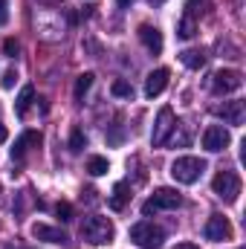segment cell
<instances>
[{
	"mask_svg": "<svg viewBox=\"0 0 246 249\" xmlns=\"http://www.w3.org/2000/svg\"><path fill=\"white\" fill-rule=\"evenodd\" d=\"M81 238H84L87 244H93V247H105V244H110V241L116 238V226H113L107 217L93 214V217L84 220V226H81Z\"/></svg>",
	"mask_w": 246,
	"mask_h": 249,
	"instance_id": "6da1fadb",
	"label": "cell"
},
{
	"mask_svg": "<svg viewBox=\"0 0 246 249\" xmlns=\"http://www.w3.org/2000/svg\"><path fill=\"white\" fill-rule=\"evenodd\" d=\"M206 168H209V165H206V160H200V157H177V160L171 162V177H174L177 183H183V186H194V183L203 177Z\"/></svg>",
	"mask_w": 246,
	"mask_h": 249,
	"instance_id": "7a4b0ae2",
	"label": "cell"
},
{
	"mask_svg": "<svg viewBox=\"0 0 246 249\" xmlns=\"http://www.w3.org/2000/svg\"><path fill=\"white\" fill-rule=\"evenodd\" d=\"M130 241L139 249H159L165 244V232L159 226H154L151 220H142V223L130 226Z\"/></svg>",
	"mask_w": 246,
	"mask_h": 249,
	"instance_id": "3957f363",
	"label": "cell"
},
{
	"mask_svg": "<svg viewBox=\"0 0 246 249\" xmlns=\"http://www.w3.org/2000/svg\"><path fill=\"white\" fill-rule=\"evenodd\" d=\"M180 203H183L180 191H174V188H157L154 197H148V200L142 203V214L151 217V214H157V212H171V209H177Z\"/></svg>",
	"mask_w": 246,
	"mask_h": 249,
	"instance_id": "277c9868",
	"label": "cell"
},
{
	"mask_svg": "<svg viewBox=\"0 0 246 249\" xmlns=\"http://www.w3.org/2000/svg\"><path fill=\"white\" fill-rule=\"evenodd\" d=\"M211 191H214L220 200L235 203L238 194H241V177H238L235 171H217L214 180H211Z\"/></svg>",
	"mask_w": 246,
	"mask_h": 249,
	"instance_id": "5b68a950",
	"label": "cell"
},
{
	"mask_svg": "<svg viewBox=\"0 0 246 249\" xmlns=\"http://www.w3.org/2000/svg\"><path fill=\"white\" fill-rule=\"evenodd\" d=\"M174 127H177L174 110H171V107H162V110H159V116H157V122H154V133H151V142H154V148L165 145V142L171 139V130H174Z\"/></svg>",
	"mask_w": 246,
	"mask_h": 249,
	"instance_id": "8992f818",
	"label": "cell"
},
{
	"mask_svg": "<svg viewBox=\"0 0 246 249\" xmlns=\"http://www.w3.org/2000/svg\"><path fill=\"white\" fill-rule=\"evenodd\" d=\"M244 87V75L238 72V70H217L214 75H211V90L214 93H235V90H241Z\"/></svg>",
	"mask_w": 246,
	"mask_h": 249,
	"instance_id": "52a82bcc",
	"label": "cell"
},
{
	"mask_svg": "<svg viewBox=\"0 0 246 249\" xmlns=\"http://www.w3.org/2000/svg\"><path fill=\"white\" fill-rule=\"evenodd\" d=\"M203 235H206V241H214V244L232 241V223H229V217H223V214H211L209 223H206V229H203Z\"/></svg>",
	"mask_w": 246,
	"mask_h": 249,
	"instance_id": "ba28073f",
	"label": "cell"
},
{
	"mask_svg": "<svg viewBox=\"0 0 246 249\" xmlns=\"http://www.w3.org/2000/svg\"><path fill=\"white\" fill-rule=\"evenodd\" d=\"M229 142H232V136H229V130H226L223 124H211V127H206V133H203V148L211 151V154L229 148Z\"/></svg>",
	"mask_w": 246,
	"mask_h": 249,
	"instance_id": "9c48e42d",
	"label": "cell"
},
{
	"mask_svg": "<svg viewBox=\"0 0 246 249\" xmlns=\"http://www.w3.org/2000/svg\"><path fill=\"white\" fill-rule=\"evenodd\" d=\"M214 116H220L226 124L241 127L244 124V116H246V107H244V102H223L220 107H214Z\"/></svg>",
	"mask_w": 246,
	"mask_h": 249,
	"instance_id": "30bf717a",
	"label": "cell"
},
{
	"mask_svg": "<svg viewBox=\"0 0 246 249\" xmlns=\"http://www.w3.org/2000/svg\"><path fill=\"white\" fill-rule=\"evenodd\" d=\"M38 145H41V133H38V130H26V133L18 136V142H15V148H12V157L20 162V160H26V154H29L32 148H38Z\"/></svg>",
	"mask_w": 246,
	"mask_h": 249,
	"instance_id": "8fae6325",
	"label": "cell"
},
{
	"mask_svg": "<svg viewBox=\"0 0 246 249\" xmlns=\"http://www.w3.org/2000/svg\"><path fill=\"white\" fill-rule=\"evenodd\" d=\"M139 41L145 44V50H148V53H154V55H159V53H162V32H159L157 26L142 23V26H139Z\"/></svg>",
	"mask_w": 246,
	"mask_h": 249,
	"instance_id": "7c38bea8",
	"label": "cell"
},
{
	"mask_svg": "<svg viewBox=\"0 0 246 249\" xmlns=\"http://www.w3.org/2000/svg\"><path fill=\"white\" fill-rule=\"evenodd\" d=\"M168 70L165 67H159V70H154V72H148V78H145V96L148 99H154V96H159L165 87H168Z\"/></svg>",
	"mask_w": 246,
	"mask_h": 249,
	"instance_id": "4fadbf2b",
	"label": "cell"
},
{
	"mask_svg": "<svg viewBox=\"0 0 246 249\" xmlns=\"http://www.w3.org/2000/svg\"><path fill=\"white\" fill-rule=\"evenodd\" d=\"M32 238H38V241H47V244H61V247L70 241L61 229H55V226H47V223H35V226H32Z\"/></svg>",
	"mask_w": 246,
	"mask_h": 249,
	"instance_id": "5bb4252c",
	"label": "cell"
},
{
	"mask_svg": "<svg viewBox=\"0 0 246 249\" xmlns=\"http://www.w3.org/2000/svg\"><path fill=\"white\" fill-rule=\"evenodd\" d=\"M209 9H211V0H185V18H203V15H209Z\"/></svg>",
	"mask_w": 246,
	"mask_h": 249,
	"instance_id": "9a60e30c",
	"label": "cell"
},
{
	"mask_svg": "<svg viewBox=\"0 0 246 249\" xmlns=\"http://www.w3.org/2000/svg\"><path fill=\"white\" fill-rule=\"evenodd\" d=\"M32 99H35V87H23L20 90V96H18V102H15V110H18V116H26V110H29V105H32Z\"/></svg>",
	"mask_w": 246,
	"mask_h": 249,
	"instance_id": "2e32d148",
	"label": "cell"
},
{
	"mask_svg": "<svg viewBox=\"0 0 246 249\" xmlns=\"http://www.w3.org/2000/svg\"><path fill=\"white\" fill-rule=\"evenodd\" d=\"M127 197H130V194H127V183H116V186H113V197H110V209H113V212H122L124 203H127Z\"/></svg>",
	"mask_w": 246,
	"mask_h": 249,
	"instance_id": "e0dca14e",
	"label": "cell"
},
{
	"mask_svg": "<svg viewBox=\"0 0 246 249\" xmlns=\"http://www.w3.org/2000/svg\"><path fill=\"white\" fill-rule=\"evenodd\" d=\"M93 78H96L93 72H81V75L75 78V90H72V96H75V102H81V99H84V93H87V90L93 87Z\"/></svg>",
	"mask_w": 246,
	"mask_h": 249,
	"instance_id": "ac0fdd59",
	"label": "cell"
},
{
	"mask_svg": "<svg viewBox=\"0 0 246 249\" xmlns=\"http://www.w3.org/2000/svg\"><path fill=\"white\" fill-rule=\"evenodd\" d=\"M180 61H183L185 67H191V70H200V67L206 64V55H203L200 50H183V53H180Z\"/></svg>",
	"mask_w": 246,
	"mask_h": 249,
	"instance_id": "d6986e66",
	"label": "cell"
},
{
	"mask_svg": "<svg viewBox=\"0 0 246 249\" xmlns=\"http://www.w3.org/2000/svg\"><path fill=\"white\" fill-rule=\"evenodd\" d=\"M107 171H110V165H107L105 157H90V160H87V174L102 177V174H107Z\"/></svg>",
	"mask_w": 246,
	"mask_h": 249,
	"instance_id": "ffe728a7",
	"label": "cell"
},
{
	"mask_svg": "<svg viewBox=\"0 0 246 249\" xmlns=\"http://www.w3.org/2000/svg\"><path fill=\"white\" fill-rule=\"evenodd\" d=\"M84 145H87L84 133H81L78 127H72V133H70V151H72V154H81V151H84Z\"/></svg>",
	"mask_w": 246,
	"mask_h": 249,
	"instance_id": "44dd1931",
	"label": "cell"
},
{
	"mask_svg": "<svg viewBox=\"0 0 246 249\" xmlns=\"http://www.w3.org/2000/svg\"><path fill=\"white\" fill-rule=\"evenodd\" d=\"M110 90H113V96H119V99H133V87H130L127 81H122V78H119V81H113V87H110Z\"/></svg>",
	"mask_w": 246,
	"mask_h": 249,
	"instance_id": "7402d4cb",
	"label": "cell"
},
{
	"mask_svg": "<svg viewBox=\"0 0 246 249\" xmlns=\"http://www.w3.org/2000/svg\"><path fill=\"white\" fill-rule=\"evenodd\" d=\"M177 35H180V38H194V35H197V23H194L191 18H183V20H180Z\"/></svg>",
	"mask_w": 246,
	"mask_h": 249,
	"instance_id": "603a6c76",
	"label": "cell"
},
{
	"mask_svg": "<svg viewBox=\"0 0 246 249\" xmlns=\"http://www.w3.org/2000/svg\"><path fill=\"white\" fill-rule=\"evenodd\" d=\"M55 214H58V217H61L64 223H67V220H72V206H70V203H58V206H55Z\"/></svg>",
	"mask_w": 246,
	"mask_h": 249,
	"instance_id": "cb8c5ba5",
	"label": "cell"
},
{
	"mask_svg": "<svg viewBox=\"0 0 246 249\" xmlns=\"http://www.w3.org/2000/svg\"><path fill=\"white\" fill-rule=\"evenodd\" d=\"M18 50H20V44H18L15 38H6V41H3V53H6L9 58H15V55H18Z\"/></svg>",
	"mask_w": 246,
	"mask_h": 249,
	"instance_id": "d4e9b609",
	"label": "cell"
},
{
	"mask_svg": "<svg viewBox=\"0 0 246 249\" xmlns=\"http://www.w3.org/2000/svg\"><path fill=\"white\" fill-rule=\"evenodd\" d=\"M15 81H18V72H15V70H6L0 84H3V90H12V87H15Z\"/></svg>",
	"mask_w": 246,
	"mask_h": 249,
	"instance_id": "484cf974",
	"label": "cell"
},
{
	"mask_svg": "<svg viewBox=\"0 0 246 249\" xmlns=\"http://www.w3.org/2000/svg\"><path fill=\"white\" fill-rule=\"evenodd\" d=\"M9 20V9H6V0H0V26Z\"/></svg>",
	"mask_w": 246,
	"mask_h": 249,
	"instance_id": "4316f807",
	"label": "cell"
},
{
	"mask_svg": "<svg viewBox=\"0 0 246 249\" xmlns=\"http://www.w3.org/2000/svg\"><path fill=\"white\" fill-rule=\"evenodd\" d=\"M6 139H9V130H6V127H3V124H0V145H3V142H6Z\"/></svg>",
	"mask_w": 246,
	"mask_h": 249,
	"instance_id": "83f0119b",
	"label": "cell"
},
{
	"mask_svg": "<svg viewBox=\"0 0 246 249\" xmlns=\"http://www.w3.org/2000/svg\"><path fill=\"white\" fill-rule=\"evenodd\" d=\"M174 249H200V247H197V244H177Z\"/></svg>",
	"mask_w": 246,
	"mask_h": 249,
	"instance_id": "f1b7e54d",
	"label": "cell"
},
{
	"mask_svg": "<svg viewBox=\"0 0 246 249\" xmlns=\"http://www.w3.org/2000/svg\"><path fill=\"white\" fill-rule=\"evenodd\" d=\"M116 3H119L122 9H127V6H130V0H116Z\"/></svg>",
	"mask_w": 246,
	"mask_h": 249,
	"instance_id": "f546056e",
	"label": "cell"
},
{
	"mask_svg": "<svg viewBox=\"0 0 246 249\" xmlns=\"http://www.w3.org/2000/svg\"><path fill=\"white\" fill-rule=\"evenodd\" d=\"M0 191H3V186H0Z\"/></svg>",
	"mask_w": 246,
	"mask_h": 249,
	"instance_id": "4dcf8cb0",
	"label": "cell"
}]
</instances>
